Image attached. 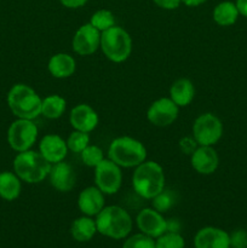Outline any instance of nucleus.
I'll list each match as a JSON object with an SVG mask.
<instances>
[{"instance_id": "1", "label": "nucleus", "mask_w": 247, "mask_h": 248, "mask_svg": "<svg viewBox=\"0 0 247 248\" xmlns=\"http://www.w3.org/2000/svg\"><path fill=\"white\" fill-rule=\"evenodd\" d=\"M165 173L161 165L155 161L142 162L132 174L133 191L144 200H152L165 189Z\"/></svg>"}, {"instance_id": "2", "label": "nucleus", "mask_w": 247, "mask_h": 248, "mask_svg": "<svg viewBox=\"0 0 247 248\" xmlns=\"http://www.w3.org/2000/svg\"><path fill=\"white\" fill-rule=\"evenodd\" d=\"M97 232L113 240H123L132 230V218L124 207L118 205L106 206L96 216Z\"/></svg>"}, {"instance_id": "3", "label": "nucleus", "mask_w": 247, "mask_h": 248, "mask_svg": "<svg viewBox=\"0 0 247 248\" xmlns=\"http://www.w3.org/2000/svg\"><path fill=\"white\" fill-rule=\"evenodd\" d=\"M7 106L17 119L34 120L41 115L43 98L26 84H16L7 93Z\"/></svg>"}, {"instance_id": "4", "label": "nucleus", "mask_w": 247, "mask_h": 248, "mask_svg": "<svg viewBox=\"0 0 247 248\" xmlns=\"http://www.w3.org/2000/svg\"><path fill=\"white\" fill-rule=\"evenodd\" d=\"M108 159L124 169H133L147 160V149L140 140L123 136L111 140Z\"/></svg>"}, {"instance_id": "5", "label": "nucleus", "mask_w": 247, "mask_h": 248, "mask_svg": "<svg viewBox=\"0 0 247 248\" xmlns=\"http://www.w3.org/2000/svg\"><path fill=\"white\" fill-rule=\"evenodd\" d=\"M50 169V162L40 153L31 149L18 153L14 159V172L28 184L41 183L48 177Z\"/></svg>"}, {"instance_id": "6", "label": "nucleus", "mask_w": 247, "mask_h": 248, "mask_svg": "<svg viewBox=\"0 0 247 248\" xmlns=\"http://www.w3.org/2000/svg\"><path fill=\"white\" fill-rule=\"evenodd\" d=\"M99 48L109 61L114 63H123L132 52V39L125 29L114 26L101 33Z\"/></svg>"}, {"instance_id": "7", "label": "nucleus", "mask_w": 247, "mask_h": 248, "mask_svg": "<svg viewBox=\"0 0 247 248\" xmlns=\"http://www.w3.org/2000/svg\"><path fill=\"white\" fill-rule=\"evenodd\" d=\"M38 133V127L33 120L17 119L7 130V143L15 152H27L35 144Z\"/></svg>"}, {"instance_id": "8", "label": "nucleus", "mask_w": 247, "mask_h": 248, "mask_svg": "<svg viewBox=\"0 0 247 248\" xmlns=\"http://www.w3.org/2000/svg\"><path fill=\"white\" fill-rule=\"evenodd\" d=\"M223 136L222 120L212 113L201 114L193 124V138L198 145L213 147Z\"/></svg>"}, {"instance_id": "9", "label": "nucleus", "mask_w": 247, "mask_h": 248, "mask_svg": "<svg viewBox=\"0 0 247 248\" xmlns=\"http://www.w3.org/2000/svg\"><path fill=\"white\" fill-rule=\"evenodd\" d=\"M94 184L104 195H114L123 184V172L110 159H104L98 166L94 167Z\"/></svg>"}, {"instance_id": "10", "label": "nucleus", "mask_w": 247, "mask_h": 248, "mask_svg": "<svg viewBox=\"0 0 247 248\" xmlns=\"http://www.w3.org/2000/svg\"><path fill=\"white\" fill-rule=\"evenodd\" d=\"M179 107L170 97L156 99L147 110V119L152 125L157 127H167L177 120Z\"/></svg>"}, {"instance_id": "11", "label": "nucleus", "mask_w": 247, "mask_h": 248, "mask_svg": "<svg viewBox=\"0 0 247 248\" xmlns=\"http://www.w3.org/2000/svg\"><path fill=\"white\" fill-rule=\"evenodd\" d=\"M73 51L79 56H91L101 47V31L91 23L77 28L72 40Z\"/></svg>"}, {"instance_id": "12", "label": "nucleus", "mask_w": 247, "mask_h": 248, "mask_svg": "<svg viewBox=\"0 0 247 248\" xmlns=\"http://www.w3.org/2000/svg\"><path fill=\"white\" fill-rule=\"evenodd\" d=\"M136 223L140 232L153 239H157L167 232V219L153 207L140 210L136 217Z\"/></svg>"}, {"instance_id": "13", "label": "nucleus", "mask_w": 247, "mask_h": 248, "mask_svg": "<svg viewBox=\"0 0 247 248\" xmlns=\"http://www.w3.org/2000/svg\"><path fill=\"white\" fill-rule=\"evenodd\" d=\"M191 167L199 174L208 176L215 173L219 166V156L213 147L199 145L190 155Z\"/></svg>"}, {"instance_id": "14", "label": "nucleus", "mask_w": 247, "mask_h": 248, "mask_svg": "<svg viewBox=\"0 0 247 248\" xmlns=\"http://www.w3.org/2000/svg\"><path fill=\"white\" fill-rule=\"evenodd\" d=\"M69 123L74 130L90 133L98 126L99 118L91 106L80 103L70 110Z\"/></svg>"}, {"instance_id": "15", "label": "nucleus", "mask_w": 247, "mask_h": 248, "mask_svg": "<svg viewBox=\"0 0 247 248\" xmlns=\"http://www.w3.org/2000/svg\"><path fill=\"white\" fill-rule=\"evenodd\" d=\"M48 179H50L51 186L61 193L72 191L77 183V176H75L74 170L65 161L51 165Z\"/></svg>"}, {"instance_id": "16", "label": "nucleus", "mask_w": 247, "mask_h": 248, "mask_svg": "<svg viewBox=\"0 0 247 248\" xmlns=\"http://www.w3.org/2000/svg\"><path fill=\"white\" fill-rule=\"evenodd\" d=\"M39 153L51 165L64 161L68 154L67 140L58 135H46L39 143Z\"/></svg>"}, {"instance_id": "17", "label": "nucleus", "mask_w": 247, "mask_h": 248, "mask_svg": "<svg viewBox=\"0 0 247 248\" xmlns=\"http://www.w3.org/2000/svg\"><path fill=\"white\" fill-rule=\"evenodd\" d=\"M77 207L84 216L96 217L106 207V195L96 186H87L80 191Z\"/></svg>"}, {"instance_id": "18", "label": "nucleus", "mask_w": 247, "mask_h": 248, "mask_svg": "<svg viewBox=\"0 0 247 248\" xmlns=\"http://www.w3.org/2000/svg\"><path fill=\"white\" fill-rule=\"evenodd\" d=\"M195 248H230V235L216 227H205L194 237Z\"/></svg>"}, {"instance_id": "19", "label": "nucleus", "mask_w": 247, "mask_h": 248, "mask_svg": "<svg viewBox=\"0 0 247 248\" xmlns=\"http://www.w3.org/2000/svg\"><path fill=\"white\" fill-rule=\"evenodd\" d=\"M47 69L50 74L56 79L70 78L77 70V61L68 53L60 52L51 56L47 63Z\"/></svg>"}, {"instance_id": "20", "label": "nucleus", "mask_w": 247, "mask_h": 248, "mask_svg": "<svg viewBox=\"0 0 247 248\" xmlns=\"http://www.w3.org/2000/svg\"><path fill=\"white\" fill-rule=\"evenodd\" d=\"M195 97V86L186 78L176 80L170 87V98L179 107H188Z\"/></svg>"}, {"instance_id": "21", "label": "nucleus", "mask_w": 247, "mask_h": 248, "mask_svg": "<svg viewBox=\"0 0 247 248\" xmlns=\"http://www.w3.org/2000/svg\"><path fill=\"white\" fill-rule=\"evenodd\" d=\"M97 234L96 220L89 216L77 218L70 225V235L77 242H89Z\"/></svg>"}, {"instance_id": "22", "label": "nucleus", "mask_w": 247, "mask_h": 248, "mask_svg": "<svg viewBox=\"0 0 247 248\" xmlns=\"http://www.w3.org/2000/svg\"><path fill=\"white\" fill-rule=\"evenodd\" d=\"M21 179L15 172L5 171L0 173V198L5 201H14L19 198L22 191Z\"/></svg>"}, {"instance_id": "23", "label": "nucleus", "mask_w": 247, "mask_h": 248, "mask_svg": "<svg viewBox=\"0 0 247 248\" xmlns=\"http://www.w3.org/2000/svg\"><path fill=\"white\" fill-rule=\"evenodd\" d=\"M240 14L237 11V7L235 2L225 0L216 5L213 9V21L220 27H230L236 23Z\"/></svg>"}, {"instance_id": "24", "label": "nucleus", "mask_w": 247, "mask_h": 248, "mask_svg": "<svg viewBox=\"0 0 247 248\" xmlns=\"http://www.w3.org/2000/svg\"><path fill=\"white\" fill-rule=\"evenodd\" d=\"M65 109H67V101L60 94H50L43 98L41 115L45 116L46 119L50 120L60 119L64 114Z\"/></svg>"}, {"instance_id": "25", "label": "nucleus", "mask_w": 247, "mask_h": 248, "mask_svg": "<svg viewBox=\"0 0 247 248\" xmlns=\"http://www.w3.org/2000/svg\"><path fill=\"white\" fill-rule=\"evenodd\" d=\"M89 23H91L92 26L96 29H98L99 31H108L111 27L116 26L115 24V16H114L113 12L110 10L107 9H101L97 10L93 15L90 18Z\"/></svg>"}, {"instance_id": "26", "label": "nucleus", "mask_w": 247, "mask_h": 248, "mask_svg": "<svg viewBox=\"0 0 247 248\" xmlns=\"http://www.w3.org/2000/svg\"><path fill=\"white\" fill-rule=\"evenodd\" d=\"M176 193L173 190H170V189L165 188L161 193H159L154 199H152L153 208L159 211L160 213H165L176 205Z\"/></svg>"}, {"instance_id": "27", "label": "nucleus", "mask_w": 247, "mask_h": 248, "mask_svg": "<svg viewBox=\"0 0 247 248\" xmlns=\"http://www.w3.org/2000/svg\"><path fill=\"white\" fill-rule=\"evenodd\" d=\"M80 156H81L82 162L84 165H86L87 167H96L103 161L106 157H104L103 150L101 149L97 145L89 144L81 153H80Z\"/></svg>"}, {"instance_id": "28", "label": "nucleus", "mask_w": 247, "mask_h": 248, "mask_svg": "<svg viewBox=\"0 0 247 248\" xmlns=\"http://www.w3.org/2000/svg\"><path fill=\"white\" fill-rule=\"evenodd\" d=\"M156 248H184L185 241L179 232H166L155 240Z\"/></svg>"}, {"instance_id": "29", "label": "nucleus", "mask_w": 247, "mask_h": 248, "mask_svg": "<svg viewBox=\"0 0 247 248\" xmlns=\"http://www.w3.org/2000/svg\"><path fill=\"white\" fill-rule=\"evenodd\" d=\"M90 144V135L87 132H82V131L74 130L69 135L67 140L68 150L73 153H80Z\"/></svg>"}, {"instance_id": "30", "label": "nucleus", "mask_w": 247, "mask_h": 248, "mask_svg": "<svg viewBox=\"0 0 247 248\" xmlns=\"http://www.w3.org/2000/svg\"><path fill=\"white\" fill-rule=\"evenodd\" d=\"M123 248H156L155 240L148 235L139 232V234L131 235L126 237Z\"/></svg>"}, {"instance_id": "31", "label": "nucleus", "mask_w": 247, "mask_h": 248, "mask_svg": "<svg viewBox=\"0 0 247 248\" xmlns=\"http://www.w3.org/2000/svg\"><path fill=\"white\" fill-rule=\"evenodd\" d=\"M230 235V248H247V232L237 229Z\"/></svg>"}, {"instance_id": "32", "label": "nucleus", "mask_w": 247, "mask_h": 248, "mask_svg": "<svg viewBox=\"0 0 247 248\" xmlns=\"http://www.w3.org/2000/svg\"><path fill=\"white\" fill-rule=\"evenodd\" d=\"M179 145H181V149L183 150L185 154H190L199 147L196 140L194 138H189V137H184L183 140L179 142Z\"/></svg>"}, {"instance_id": "33", "label": "nucleus", "mask_w": 247, "mask_h": 248, "mask_svg": "<svg viewBox=\"0 0 247 248\" xmlns=\"http://www.w3.org/2000/svg\"><path fill=\"white\" fill-rule=\"evenodd\" d=\"M156 6L164 10H176L182 4V0H153Z\"/></svg>"}, {"instance_id": "34", "label": "nucleus", "mask_w": 247, "mask_h": 248, "mask_svg": "<svg viewBox=\"0 0 247 248\" xmlns=\"http://www.w3.org/2000/svg\"><path fill=\"white\" fill-rule=\"evenodd\" d=\"M89 0H60L61 4L67 9H79L84 6Z\"/></svg>"}, {"instance_id": "35", "label": "nucleus", "mask_w": 247, "mask_h": 248, "mask_svg": "<svg viewBox=\"0 0 247 248\" xmlns=\"http://www.w3.org/2000/svg\"><path fill=\"white\" fill-rule=\"evenodd\" d=\"M235 5H236L239 14L247 18V0H236Z\"/></svg>"}, {"instance_id": "36", "label": "nucleus", "mask_w": 247, "mask_h": 248, "mask_svg": "<svg viewBox=\"0 0 247 248\" xmlns=\"http://www.w3.org/2000/svg\"><path fill=\"white\" fill-rule=\"evenodd\" d=\"M179 228H181V224L177 219H169L167 220V232H178Z\"/></svg>"}, {"instance_id": "37", "label": "nucleus", "mask_w": 247, "mask_h": 248, "mask_svg": "<svg viewBox=\"0 0 247 248\" xmlns=\"http://www.w3.org/2000/svg\"><path fill=\"white\" fill-rule=\"evenodd\" d=\"M206 1H207V0H182V2H183L185 6H189V7L200 6V5L205 4Z\"/></svg>"}]
</instances>
